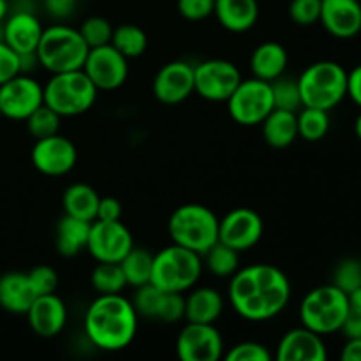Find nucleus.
Returning a JSON list of instances; mask_svg holds the SVG:
<instances>
[{
	"mask_svg": "<svg viewBox=\"0 0 361 361\" xmlns=\"http://www.w3.org/2000/svg\"><path fill=\"white\" fill-rule=\"evenodd\" d=\"M291 284L274 264L256 263L231 275L228 300L240 317L252 323L274 319L288 307Z\"/></svg>",
	"mask_w": 361,
	"mask_h": 361,
	"instance_id": "obj_1",
	"label": "nucleus"
},
{
	"mask_svg": "<svg viewBox=\"0 0 361 361\" xmlns=\"http://www.w3.org/2000/svg\"><path fill=\"white\" fill-rule=\"evenodd\" d=\"M137 312L120 295H99L85 312V335L101 351H122L137 334Z\"/></svg>",
	"mask_w": 361,
	"mask_h": 361,
	"instance_id": "obj_2",
	"label": "nucleus"
},
{
	"mask_svg": "<svg viewBox=\"0 0 361 361\" xmlns=\"http://www.w3.org/2000/svg\"><path fill=\"white\" fill-rule=\"evenodd\" d=\"M88 46L80 30L69 25L56 23L44 28L35 55L39 66L51 74L81 69L88 55Z\"/></svg>",
	"mask_w": 361,
	"mask_h": 361,
	"instance_id": "obj_3",
	"label": "nucleus"
},
{
	"mask_svg": "<svg viewBox=\"0 0 361 361\" xmlns=\"http://www.w3.org/2000/svg\"><path fill=\"white\" fill-rule=\"evenodd\" d=\"M168 231L173 243L203 256L219 242V217L204 204H182L169 217Z\"/></svg>",
	"mask_w": 361,
	"mask_h": 361,
	"instance_id": "obj_4",
	"label": "nucleus"
},
{
	"mask_svg": "<svg viewBox=\"0 0 361 361\" xmlns=\"http://www.w3.org/2000/svg\"><path fill=\"white\" fill-rule=\"evenodd\" d=\"M298 87L303 106L330 111L348 95V71L337 62L321 60L300 74Z\"/></svg>",
	"mask_w": 361,
	"mask_h": 361,
	"instance_id": "obj_5",
	"label": "nucleus"
},
{
	"mask_svg": "<svg viewBox=\"0 0 361 361\" xmlns=\"http://www.w3.org/2000/svg\"><path fill=\"white\" fill-rule=\"evenodd\" d=\"M203 271L200 254L176 243L154 254L150 282L168 293H185L197 284Z\"/></svg>",
	"mask_w": 361,
	"mask_h": 361,
	"instance_id": "obj_6",
	"label": "nucleus"
},
{
	"mask_svg": "<svg viewBox=\"0 0 361 361\" xmlns=\"http://www.w3.org/2000/svg\"><path fill=\"white\" fill-rule=\"evenodd\" d=\"M44 90V104L60 116H78L87 113L97 101L99 90L83 69L51 74Z\"/></svg>",
	"mask_w": 361,
	"mask_h": 361,
	"instance_id": "obj_7",
	"label": "nucleus"
},
{
	"mask_svg": "<svg viewBox=\"0 0 361 361\" xmlns=\"http://www.w3.org/2000/svg\"><path fill=\"white\" fill-rule=\"evenodd\" d=\"M349 312L348 295L337 286H319L307 293L300 303V321L302 326L319 335H330L341 331Z\"/></svg>",
	"mask_w": 361,
	"mask_h": 361,
	"instance_id": "obj_8",
	"label": "nucleus"
},
{
	"mask_svg": "<svg viewBox=\"0 0 361 361\" xmlns=\"http://www.w3.org/2000/svg\"><path fill=\"white\" fill-rule=\"evenodd\" d=\"M229 116L236 123L245 127L261 126L264 118L270 115L274 109V95L268 81L249 78V80L240 81L228 101Z\"/></svg>",
	"mask_w": 361,
	"mask_h": 361,
	"instance_id": "obj_9",
	"label": "nucleus"
},
{
	"mask_svg": "<svg viewBox=\"0 0 361 361\" xmlns=\"http://www.w3.org/2000/svg\"><path fill=\"white\" fill-rule=\"evenodd\" d=\"M240 81V69L229 60L210 59L194 66V92L207 101L226 102Z\"/></svg>",
	"mask_w": 361,
	"mask_h": 361,
	"instance_id": "obj_10",
	"label": "nucleus"
},
{
	"mask_svg": "<svg viewBox=\"0 0 361 361\" xmlns=\"http://www.w3.org/2000/svg\"><path fill=\"white\" fill-rule=\"evenodd\" d=\"M81 69L85 71L97 90L111 92L122 87L129 76V59L111 44L88 49Z\"/></svg>",
	"mask_w": 361,
	"mask_h": 361,
	"instance_id": "obj_11",
	"label": "nucleus"
},
{
	"mask_svg": "<svg viewBox=\"0 0 361 361\" xmlns=\"http://www.w3.org/2000/svg\"><path fill=\"white\" fill-rule=\"evenodd\" d=\"M133 247V235L122 221L92 222L87 250L97 263H120Z\"/></svg>",
	"mask_w": 361,
	"mask_h": 361,
	"instance_id": "obj_12",
	"label": "nucleus"
},
{
	"mask_svg": "<svg viewBox=\"0 0 361 361\" xmlns=\"http://www.w3.org/2000/svg\"><path fill=\"white\" fill-rule=\"evenodd\" d=\"M44 104V90L28 74H16L0 85V113L11 120H27L32 111Z\"/></svg>",
	"mask_w": 361,
	"mask_h": 361,
	"instance_id": "obj_13",
	"label": "nucleus"
},
{
	"mask_svg": "<svg viewBox=\"0 0 361 361\" xmlns=\"http://www.w3.org/2000/svg\"><path fill=\"white\" fill-rule=\"evenodd\" d=\"M222 351L224 338L215 324L187 323L176 338V355L182 361H217Z\"/></svg>",
	"mask_w": 361,
	"mask_h": 361,
	"instance_id": "obj_14",
	"label": "nucleus"
},
{
	"mask_svg": "<svg viewBox=\"0 0 361 361\" xmlns=\"http://www.w3.org/2000/svg\"><path fill=\"white\" fill-rule=\"evenodd\" d=\"M30 159L34 168L42 175L63 176L76 166L78 150L73 141L56 133L53 136L35 140Z\"/></svg>",
	"mask_w": 361,
	"mask_h": 361,
	"instance_id": "obj_15",
	"label": "nucleus"
},
{
	"mask_svg": "<svg viewBox=\"0 0 361 361\" xmlns=\"http://www.w3.org/2000/svg\"><path fill=\"white\" fill-rule=\"evenodd\" d=\"M264 231L263 219L250 208H235L219 219V242L243 252L256 245Z\"/></svg>",
	"mask_w": 361,
	"mask_h": 361,
	"instance_id": "obj_16",
	"label": "nucleus"
},
{
	"mask_svg": "<svg viewBox=\"0 0 361 361\" xmlns=\"http://www.w3.org/2000/svg\"><path fill=\"white\" fill-rule=\"evenodd\" d=\"M194 94V66L175 60L159 69L154 78V95L162 104H180Z\"/></svg>",
	"mask_w": 361,
	"mask_h": 361,
	"instance_id": "obj_17",
	"label": "nucleus"
},
{
	"mask_svg": "<svg viewBox=\"0 0 361 361\" xmlns=\"http://www.w3.org/2000/svg\"><path fill=\"white\" fill-rule=\"evenodd\" d=\"M27 319L32 331L42 338H53L67 324V307L55 293L35 296L27 310Z\"/></svg>",
	"mask_w": 361,
	"mask_h": 361,
	"instance_id": "obj_18",
	"label": "nucleus"
},
{
	"mask_svg": "<svg viewBox=\"0 0 361 361\" xmlns=\"http://www.w3.org/2000/svg\"><path fill=\"white\" fill-rule=\"evenodd\" d=\"M319 21L334 37H355L361 32L360 0H321Z\"/></svg>",
	"mask_w": 361,
	"mask_h": 361,
	"instance_id": "obj_19",
	"label": "nucleus"
},
{
	"mask_svg": "<svg viewBox=\"0 0 361 361\" xmlns=\"http://www.w3.org/2000/svg\"><path fill=\"white\" fill-rule=\"evenodd\" d=\"M279 361H324L328 358L323 335L305 326L289 330L277 345Z\"/></svg>",
	"mask_w": 361,
	"mask_h": 361,
	"instance_id": "obj_20",
	"label": "nucleus"
},
{
	"mask_svg": "<svg viewBox=\"0 0 361 361\" xmlns=\"http://www.w3.org/2000/svg\"><path fill=\"white\" fill-rule=\"evenodd\" d=\"M4 42L18 55L34 53L42 35V25L32 11L21 9L7 16L2 23Z\"/></svg>",
	"mask_w": 361,
	"mask_h": 361,
	"instance_id": "obj_21",
	"label": "nucleus"
},
{
	"mask_svg": "<svg viewBox=\"0 0 361 361\" xmlns=\"http://www.w3.org/2000/svg\"><path fill=\"white\" fill-rule=\"evenodd\" d=\"M214 14L226 30L242 34L257 23L259 4L257 0H215Z\"/></svg>",
	"mask_w": 361,
	"mask_h": 361,
	"instance_id": "obj_22",
	"label": "nucleus"
},
{
	"mask_svg": "<svg viewBox=\"0 0 361 361\" xmlns=\"http://www.w3.org/2000/svg\"><path fill=\"white\" fill-rule=\"evenodd\" d=\"M35 296L27 274L7 271L0 275V309L11 314H27Z\"/></svg>",
	"mask_w": 361,
	"mask_h": 361,
	"instance_id": "obj_23",
	"label": "nucleus"
},
{
	"mask_svg": "<svg viewBox=\"0 0 361 361\" xmlns=\"http://www.w3.org/2000/svg\"><path fill=\"white\" fill-rule=\"evenodd\" d=\"M289 56L284 46L275 41H268L257 46L250 55V71L254 78L270 83L286 74Z\"/></svg>",
	"mask_w": 361,
	"mask_h": 361,
	"instance_id": "obj_24",
	"label": "nucleus"
},
{
	"mask_svg": "<svg viewBox=\"0 0 361 361\" xmlns=\"http://www.w3.org/2000/svg\"><path fill=\"white\" fill-rule=\"evenodd\" d=\"M224 312V298L214 288H197L185 298L187 323L215 324Z\"/></svg>",
	"mask_w": 361,
	"mask_h": 361,
	"instance_id": "obj_25",
	"label": "nucleus"
},
{
	"mask_svg": "<svg viewBox=\"0 0 361 361\" xmlns=\"http://www.w3.org/2000/svg\"><path fill=\"white\" fill-rule=\"evenodd\" d=\"M92 222L81 221V219L71 217L63 214V217L56 222L55 229V245L56 250L63 257H74L87 250L88 235H90Z\"/></svg>",
	"mask_w": 361,
	"mask_h": 361,
	"instance_id": "obj_26",
	"label": "nucleus"
},
{
	"mask_svg": "<svg viewBox=\"0 0 361 361\" xmlns=\"http://www.w3.org/2000/svg\"><path fill=\"white\" fill-rule=\"evenodd\" d=\"M263 137L271 148H288L295 143L298 137V122H296V113L286 111V109L274 108L270 115L261 122Z\"/></svg>",
	"mask_w": 361,
	"mask_h": 361,
	"instance_id": "obj_27",
	"label": "nucleus"
},
{
	"mask_svg": "<svg viewBox=\"0 0 361 361\" xmlns=\"http://www.w3.org/2000/svg\"><path fill=\"white\" fill-rule=\"evenodd\" d=\"M101 196L94 187L87 183H73L66 189L62 196L63 214L71 217L81 219V221L94 222L97 215V207Z\"/></svg>",
	"mask_w": 361,
	"mask_h": 361,
	"instance_id": "obj_28",
	"label": "nucleus"
},
{
	"mask_svg": "<svg viewBox=\"0 0 361 361\" xmlns=\"http://www.w3.org/2000/svg\"><path fill=\"white\" fill-rule=\"evenodd\" d=\"M152 264H154V254L141 247H133L120 261L127 286L140 288V286L148 284L152 277Z\"/></svg>",
	"mask_w": 361,
	"mask_h": 361,
	"instance_id": "obj_29",
	"label": "nucleus"
},
{
	"mask_svg": "<svg viewBox=\"0 0 361 361\" xmlns=\"http://www.w3.org/2000/svg\"><path fill=\"white\" fill-rule=\"evenodd\" d=\"M109 44L118 49L126 59L141 56L148 48V37L143 28L133 23H123L113 28V37Z\"/></svg>",
	"mask_w": 361,
	"mask_h": 361,
	"instance_id": "obj_30",
	"label": "nucleus"
},
{
	"mask_svg": "<svg viewBox=\"0 0 361 361\" xmlns=\"http://www.w3.org/2000/svg\"><path fill=\"white\" fill-rule=\"evenodd\" d=\"M90 282L99 295H120L127 288L120 263H99L92 270Z\"/></svg>",
	"mask_w": 361,
	"mask_h": 361,
	"instance_id": "obj_31",
	"label": "nucleus"
},
{
	"mask_svg": "<svg viewBox=\"0 0 361 361\" xmlns=\"http://www.w3.org/2000/svg\"><path fill=\"white\" fill-rule=\"evenodd\" d=\"M207 259V268L215 277H231L240 268V252L217 242L203 254Z\"/></svg>",
	"mask_w": 361,
	"mask_h": 361,
	"instance_id": "obj_32",
	"label": "nucleus"
},
{
	"mask_svg": "<svg viewBox=\"0 0 361 361\" xmlns=\"http://www.w3.org/2000/svg\"><path fill=\"white\" fill-rule=\"evenodd\" d=\"M296 122H298V136L305 141L323 140L330 130V115L324 109L303 106L296 115Z\"/></svg>",
	"mask_w": 361,
	"mask_h": 361,
	"instance_id": "obj_33",
	"label": "nucleus"
},
{
	"mask_svg": "<svg viewBox=\"0 0 361 361\" xmlns=\"http://www.w3.org/2000/svg\"><path fill=\"white\" fill-rule=\"evenodd\" d=\"M164 300L166 291H162L157 286L148 282V284L136 288L134 298L130 300V302H133L137 316L145 317V319L159 321L161 319L162 307H164Z\"/></svg>",
	"mask_w": 361,
	"mask_h": 361,
	"instance_id": "obj_34",
	"label": "nucleus"
},
{
	"mask_svg": "<svg viewBox=\"0 0 361 361\" xmlns=\"http://www.w3.org/2000/svg\"><path fill=\"white\" fill-rule=\"evenodd\" d=\"M271 95H274V108L286 109V111L298 113L303 108L302 95H300L298 78L279 76L277 80L270 81Z\"/></svg>",
	"mask_w": 361,
	"mask_h": 361,
	"instance_id": "obj_35",
	"label": "nucleus"
},
{
	"mask_svg": "<svg viewBox=\"0 0 361 361\" xmlns=\"http://www.w3.org/2000/svg\"><path fill=\"white\" fill-rule=\"evenodd\" d=\"M60 118L62 116L56 111H53L49 106L41 104L35 111H32L27 116V129L34 140H42V137L53 136L60 129Z\"/></svg>",
	"mask_w": 361,
	"mask_h": 361,
	"instance_id": "obj_36",
	"label": "nucleus"
},
{
	"mask_svg": "<svg viewBox=\"0 0 361 361\" xmlns=\"http://www.w3.org/2000/svg\"><path fill=\"white\" fill-rule=\"evenodd\" d=\"M78 30H80L81 37L85 39L88 48H99V46L109 44L113 37V25L102 16L87 18Z\"/></svg>",
	"mask_w": 361,
	"mask_h": 361,
	"instance_id": "obj_37",
	"label": "nucleus"
},
{
	"mask_svg": "<svg viewBox=\"0 0 361 361\" xmlns=\"http://www.w3.org/2000/svg\"><path fill=\"white\" fill-rule=\"evenodd\" d=\"M334 286L342 289L345 295L361 288V261L356 257L341 261L334 271Z\"/></svg>",
	"mask_w": 361,
	"mask_h": 361,
	"instance_id": "obj_38",
	"label": "nucleus"
},
{
	"mask_svg": "<svg viewBox=\"0 0 361 361\" xmlns=\"http://www.w3.org/2000/svg\"><path fill=\"white\" fill-rule=\"evenodd\" d=\"M224 356L226 361H271L274 355L268 351L267 345L259 344V342H240V344L233 345Z\"/></svg>",
	"mask_w": 361,
	"mask_h": 361,
	"instance_id": "obj_39",
	"label": "nucleus"
},
{
	"mask_svg": "<svg viewBox=\"0 0 361 361\" xmlns=\"http://www.w3.org/2000/svg\"><path fill=\"white\" fill-rule=\"evenodd\" d=\"M27 277L37 296L55 293L56 288H59V274L51 267H46V264L32 268L27 274Z\"/></svg>",
	"mask_w": 361,
	"mask_h": 361,
	"instance_id": "obj_40",
	"label": "nucleus"
},
{
	"mask_svg": "<svg viewBox=\"0 0 361 361\" xmlns=\"http://www.w3.org/2000/svg\"><path fill=\"white\" fill-rule=\"evenodd\" d=\"M289 16L300 27L317 23L321 16V0H291Z\"/></svg>",
	"mask_w": 361,
	"mask_h": 361,
	"instance_id": "obj_41",
	"label": "nucleus"
},
{
	"mask_svg": "<svg viewBox=\"0 0 361 361\" xmlns=\"http://www.w3.org/2000/svg\"><path fill=\"white\" fill-rule=\"evenodd\" d=\"M215 0H178V13L189 21L207 20L214 14Z\"/></svg>",
	"mask_w": 361,
	"mask_h": 361,
	"instance_id": "obj_42",
	"label": "nucleus"
},
{
	"mask_svg": "<svg viewBox=\"0 0 361 361\" xmlns=\"http://www.w3.org/2000/svg\"><path fill=\"white\" fill-rule=\"evenodd\" d=\"M20 74V55L0 39V85Z\"/></svg>",
	"mask_w": 361,
	"mask_h": 361,
	"instance_id": "obj_43",
	"label": "nucleus"
},
{
	"mask_svg": "<svg viewBox=\"0 0 361 361\" xmlns=\"http://www.w3.org/2000/svg\"><path fill=\"white\" fill-rule=\"evenodd\" d=\"M122 214H123L122 203H120L116 197H101V200H99L95 221H104V222L120 221V219H122Z\"/></svg>",
	"mask_w": 361,
	"mask_h": 361,
	"instance_id": "obj_44",
	"label": "nucleus"
},
{
	"mask_svg": "<svg viewBox=\"0 0 361 361\" xmlns=\"http://www.w3.org/2000/svg\"><path fill=\"white\" fill-rule=\"evenodd\" d=\"M76 4L78 0H42V6H44L48 16L59 21H63L73 16Z\"/></svg>",
	"mask_w": 361,
	"mask_h": 361,
	"instance_id": "obj_45",
	"label": "nucleus"
},
{
	"mask_svg": "<svg viewBox=\"0 0 361 361\" xmlns=\"http://www.w3.org/2000/svg\"><path fill=\"white\" fill-rule=\"evenodd\" d=\"M348 95L361 108V63L348 73Z\"/></svg>",
	"mask_w": 361,
	"mask_h": 361,
	"instance_id": "obj_46",
	"label": "nucleus"
},
{
	"mask_svg": "<svg viewBox=\"0 0 361 361\" xmlns=\"http://www.w3.org/2000/svg\"><path fill=\"white\" fill-rule=\"evenodd\" d=\"M341 331L345 335V338H361V314L348 312Z\"/></svg>",
	"mask_w": 361,
	"mask_h": 361,
	"instance_id": "obj_47",
	"label": "nucleus"
},
{
	"mask_svg": "<svg viewBox=\"0 0 361 361\" xmlns=\"http://www.w3.org/2000/svg\"><path fill=\"white\" fill-rule=\"evenodd\" d=\"M341 358L344 361H361V338H348Z\"/></svg>",
	"mask_w": 361,
	"mask_h": 361,
	"instance_id": "obj_48",
	"label": "nucleus"
},
{
	"mask_svg": "<svg viewBox=\"0 0 361 361\" xmlns=\"http://www.w3.org/2000/svg\"><path fill=\"white\" fill-rule=\"evenodd\" d=\"M348 303H349V312L361 314V288L349 293Z\"/></svg>",
	"mask_w": 361,
	"mask_h": 361,
	"instance_id": "obj_49",
	"label": "nucleus"
},
{
	"mask_svg": "<svg viewBox=\"0 0 361 361\" xmlns=\"http://www.w3.org/2000/svg\"><path fill=\"white\" fill-rule=\"evenodd\" d=\"M7 13H9V4H7V0H0V25L7 18Z\"/></svg>",
	"mask_w": 361,
	"mask_h": 361,
	"instance_id": "obj_50",
	"label": "nucleus"
},
{
	"mask_svg": "<svg viewBox=\"0 0 361 361\" xmlns=\"http://www.w3.org/2000/svg\"><path fill=\"white\" fill-rule=\"evenodd\" d=\"M355 130H356V136H358V140L361 141V113L358 115V118H356V123H355Z\"/></svg>",
	"mask_w": 361,
	"mask_h": 361,
	"instance_id": "obj_51",
	"label": "nucleus"
},
{
	"mask_svg": "<svg viewBox=\"0 0 361 361\" xmlns=\"http://www.w3.org/2000/svg\"><path fill=\"white\" fill-rule=\"evenodd\" d=\"M0 116H2V113H0Z\"/></svg>",
	"mask_w": 361,
	"mask_h": 361,
	"instance_id": "obj_52",
	"label": "nucleus"
}]
</instances>
